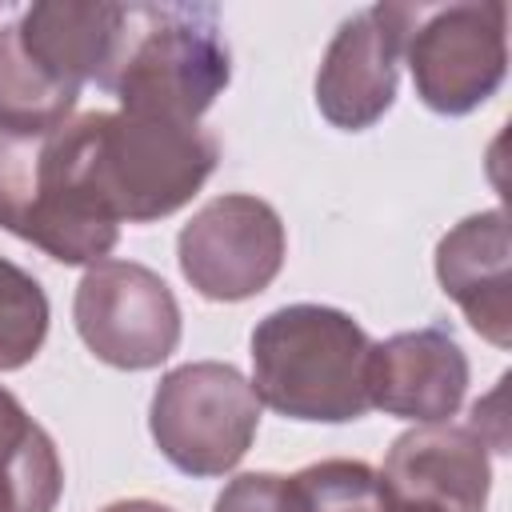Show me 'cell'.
Returning a JSON list of instances; mask_svg holds the SVG:
<instances>
[{"mask_svg":"<svg viewBox=\"0 0 512 512\" xmlns=\"http://www.w3.org/2000/svg\"><path fill=\"white\" fill-rule=\"evenodd\" d=\"M200 124L80 112L48 132H0V228L60 264H100L120 224L180 212L216 172Z\"/></svg>","mask_w":512,"mask_h":512,"instance_id":"6da1fadb","label":"cell"},{"mask_svg":"<svg viewBox=\"0 0 512 512\" xmlns=\"http://www.w3.org/2000/svg\"><path fill=\"white\" fill-rule=\"evenodd\" d=\"M232 80V52L216 4H124L104 92L120 112L200 124Z\"/></svg>","mask_w":512,"mask_h":512,"instance_id":"7a4b0ae2","label":"cell"},{"mask_svg":"<svg viewBox=\"0 0 512 512\" xmlns=\"http://www.w3.org/2000/svg\"><path fill=\"white\" fill-rule=\"evenodd\" d=\"M368 332L332 304H284L252 328V388L288 420L348 424L368 400Z\"/></svg>","mask_w":512,"mask_h":512,"instance_id":"3957f363","label":"cell"},{"mask_svg":"<svg viewBox=\"0 0 512 512\" xmlns=\"http://www.w3.org/2000/svg\"><path fill=\"white\" fill-rule=\"evenodd\" d=\"M260 428L252 380L220 360H192L160 376L148 404V432L160 456L196 480L232 472Z\"/></svg>","mask_w":512,"mask_h":512,"instance_id":"277c9868","label":"cell"},{"mask_svg":"<svg viewBox=\"0 0 512 512\" xmlns=\"http://www.w3.org/2000/svg\"><path fill=\"white\" fill-rule=\"evenodd\" d=\"M400 60L416 96L440 116H468L496 96L508 72V4H408Z\"/></svg>","mask_w":512,"mask_h":512,"instance_id":"5b68a950","label":"cell"},{"mask_svg":"<svg viewBox=\"0 0 512 512\" xmlns=\"http://www.w3.org/2000/svg\"><path fill=\"white\" fill-rule=\"evenodd\" d=\"M72 320L88 352L112 368H160L180 344V304L160 272L136 260L92 264L72 300Z\"/></svg>","mask_w":512,"mask_h":512,"instance_id":"8992f818","label":"cell"},{"mask_svg":"<svg viewBox=\"0 0 512 512\" xmlns=\"http://www.w3.org/2000/svg\"><path fill=\"white\" fill-rule=\"evenodd\" d=\"M284 256L288 236L280 212L248 192H224L208 200L176 236L184 280L216 304L260 296L280 276Z\"/></svg>","mask_w":512,"mask_h":512,"instance_id":"52a82bcc","label":"cell"},{"mask_svg":"<svg viewBox=\"0 0 512 512\" xmlns=\"http://www.w3.org/2000/svg\"><path fill=\"white\" fill-rule=\"evenodd\" d=\"M408 4H372L348 16L324 48L316 72V108L344 132H364L396 100L400 44Z\"/></svg>","mask_w":512,"mask_h":512,"instance_id":"ba28073f","label":"cell"},{"mask_svg":"<svg viewBox=\"0 0 512 512\" xmlns=\"http://www.w3.org/2000/svg\"><path fill=\"white\" fill-rule=\"evenodd\" d=\"M384 484L396 508L484 512L492 492L488 444L468 424H416L384 456Z\"/></svg>","mask_w":512,"mask_h":512,"instance_id":"9c48e42d","label":"cell"},{"mask_svg":"<svg viewBox=\"0 0 512 512\" xmlns=\"http://www.w3.org/2000/svg\"><path fill=\"white\" fill-rule=\"evenodd\" d=\"M468 356L460 340L440 328H416L396 332L380 344H372L368 356V400L372 408L416 420V424H440L456 416L468 392Z\"/></svg>","mask_w":512,"mask_h":512,"instance_id":"30bf717a","label":"cell"},{"mask_svg":"<svg viewBox=\"0 0 512 512\" xmlns=\"http://www.w3.org/2000/svg\"><path fill=\"white\" fill-rule=\"evenodd\" d=\"M512 236L504 208L472 212L436 244V280L496 348L512 344Z\"/></svg>","mask_w":512,"mask_h":512,"instance_id":"8fae6325","label":"cell"},{"mask_svg":"<svg viewBox=\"0 0 512 512\" xmlns=\"http://www.w3.org/2000/svg\"><path fill=\"white\" fill-rule=\"evenodd\" d=\"M124 28V4H64L44 0L24 8L12 20L20 52L32 60V68L52 80L64 92H76L84 84H104Z\"/></svg>","mask_w":512,"mask_h":512,"instance_id":"7c38bea8","label":"cell"},{"mask_svg":"<svg viewBox=\"0 0 512 512\" xmlns=\"http://www.w3.org/2000/svg\"><path fill=\"white\" fill-rule=\"evenodd\" d=\"M64 492L56 440L0 388V512H52Z\"/></svg>","mask_w":512,"mask_h":512,"instance_id":"4fadbf2b","label":"cell"},{"mask_svg":"<svg viewBox=\"0 0 512 512\" xmlns=\"http://www.w3.org/2000/svg\"><path fill=\"white\" fill-rule=\"evenodd\" d=\"M76 92L44 80L20 52L12 24H0V132H48L72 120Z\"/></svg>","mask_w":512,"mask_h":512,"instance_id":"5bb4252c","label":"cell"},{"mask_svg":"<svg viewBox=\"0 0 512 512\" xmlns=\"http://www.w3.org/2000/svg\"><path fill=\"white\" fill-rule=\"evenodd\" d=\"M300 512H396L384 476L364 460H316L292 472Z\"/></svg>","mask_w":512,"mask_h":512,"instance_id":"9a60e30c","label":"cell"},{"mask_svg":"<svg viewBox=\"0 0 512 512\" xmlns=\"http://www.w3.org/2000/svg\"><path fill=\"white\" fill-rule=\"evenodd\" d=\"M48 292L32 272L0 256V372H16L36 360L48 336Z\"/></svg>","mask_w":512,"mask_h":512,"instance_id":"2e32d148","label":"cell"},{"mask_svg":"<svg viewBox=\"0 0 512 512\" xmlns=\"http://www.w3.org/2000/svg\"><path fill=\"white\" fill-rule=\"evenodd\" d=\"M212 512H300L292 476L280 472H240L224 484Z\"/></svg>","mask_w":512,"mask_h":512,"instance_id":"e0dca14e","label":"cell"},{"mask_svg":"<svg viewBox=\"0 0 512 512\" xmlns=\"http://www.w3.org/2000/svg\"><path fill=\"white\" fill-rule=\"evenodd\" d=\"M100 512H176V508H168V504H160V500H148V496H132V500H112V504L100 508Z\"/></svg>","mask_w":512,"mask_h":512,"instance_id":"ac0fdd59","label":"cell"},{"mask_svg":"<svg viewBox=\"0 0 512 512\" xmlns=\"http://www.w3.org/2000/svg\"><path fill=\"white\" fill-rule=\"evenodd\" d=\"M396 512H436V508H396Z\"/></svg>","mask_w":512,"mask_h":512,"instance_id":"d6986e66","label":"cell"}]
</instances>
